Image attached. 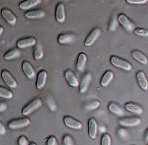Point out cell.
<instances>
[{
	"instance_id": "obj_24",
	"label": "cell",
	"mask_w": 148,
	"mask_h": 145,
	"mask_svg": "<svg viewBox=\"0 0 148 145\" xmlns=\"http://www.w3.org/2000/svg\"><path fill=\"white\" fill-rule=\"evenodd\" d=\"M20 55H21V51L17 49H14L9 51L8 52L5 53L4 56V59L7 61L12 60V59L20 57Z\"/></svg>"
},
{
	"instance_id": "obj_43",
	"label": "cell",
	"mask_w": 148,
	"mask_h": 145,
	"mask_svg": "<svg viewBox=\"0 0 148 145\" xmlns=\"http://www.w3.org/2000/svg\"><path fill=\"white\" fill-rule=\"evenodd\" d=\"M29 145H37V144H36V143H34V142H32V143H30V144Z\"/></svg>"
},
{
	"instance_id": "obj_41",
	"label": "cell",
	"mask_w": 148,
	"mask_h": 145,
	"mask_svg": "<svg viewBox=\"0 0 148 145\" xmlns=\"http://www.w3.org/2000/svg\"><path fill=\"white\" fill-rule=\"evenodd\" d=\"M145 140L147 142H148V129L147 131V132H146V136H145Z\"/></svg>"
},
{
	"instance_id": "obj_33",
	"label": "cell",
	"mask_w": 148,
	"mask_h": 145,
	"mask_svg": "<svg viewBox=\"0 0 148 145\" xmlns=\"http://www.w3.org/2000/svg\"><path fill=\"white\" fill-rule=\"evenodd\" d=\"M63 142L64 145H74L73 140L69 135H65L64 137Z\"/></svg>"
},
{
	"instance_id": "obj_3",
	"label": "cell",
	"mask_w": 148,
	"mask_h": 145,
	"mask_svg": "<svg viewBox=\"0 0 148 145\" xmlns=\"http://www.w3.org/2000/svg\"><path fill=\"white\" fill-rule=\"evenodd\" d=\"M30 124V121L29 118H20L10 121L8 124V127L10 129H19L24 128Z\"/></svg>"
},
{
	"instance_id": "obj_28",
	"label": "cell",
	"mask_w": 148,
	"mask_h": 145,
	"mask_svg": "<svg viewBox=\"0 0 148 145\" xmlns=\"http://www.w3.org/2000/svg\"><path fill=\"white\" fill-rule=\"evenodd\" d=\"M0 96L3 98H6V99H11L13 97V93L9 90L3 88V87H0Z\"/></svg>"
},
{
	"instance_id": "obj_19",
	"label": "cell",
	"mask_w": 148,
	"mask_h": 145,
	"mask_svg": "<svg viewBox=\"0 0 148 145\" xmlns=\"http://www.w3.org/2000/svg\"><path fill=\"white\" fill-rule=\"evenodd\" d=\"M137 79L139 85L141 87L142 89L144 90H148V81L146 78L145 75L143 71L138 72L137 74Z\"/></svg>"
},
{
	"instance_id": "obj_29",
	"label": "cell",
	"mask_w": 148,
	"mask_h": 145,
	"mask_svg": "<svg viewBox=\"0 0 148 145\" xmlns=\"http://www.w3.org/2000/svg\"><path fill=\"white\" fill-rule=\"evenodd\" d=\"M100 106V103L98 101H92V102L89 103L85 105V109L87 111H92L98 108Z\"/></svg>"
},
{
	"instance_id": "obj_9",
	"label": "cell",
	"mask_w": 148,
	"mask_h": 145,
	"mask_svg": "<svg viewBox=\"0 0 148 145\" xmlns=\"http://www.w3.org/2000/svg\"><path fill=\"white\" fill-rule=\"evenodd\" d=\"M101 35V30L98 27L93 29L92 30L90 33L89 34V36L87 37L86 40L85 41V46H90L95 43V40H97V38H98V37Z\"/></svg>"
},
{
	"instance_id": "obj_21",
	"label": "cell",
	"mask_w": 148,
	"mask_h": 145,
	"mask_svg": "<svg viewBox=\"0 0 148 145\" xmlns=\"http://www.w3.org/2000/svg\"><path fill=\"white\" fill-rule=\"evenodd\" d=\"M125 108L127 111L136 114H142L143 113V109L141 106L133 103H127L125 104Z\"/></svg>"
},
{
	"instance_id": "obj_18",
	"label": "cell",
	"mask_w": 148,
	"mask_h": 145,
	"mask_svg": "<svg viewBox=\"0 0 148 145\" xmlns=\"http://www.w3.org/2000/svg\"><path fill=\"white\" fill-rule=\"evenodd\" d=\"M87 58L86 54L85 53H80L77 57V61L76 67L77 69L79 72H83L85 69V65L87 63Z\"/></svg>"
},
{
	"instance_id": "obj_25",
	"label": "cell",
	"mask_w": 148,
	"mask_h": 145,
	"mask_svg": "<svg viewBox=\"0 0 148 145\" xmlns=\"http://www.w3.org/2000/svg\"><path fill=\"white\" fill-rule=\"evenodd\" d=\"M33 55H34V58L36 60H39V59H42L43 57V45L40 43H37L35 45V48L33 49Z\"/></svg>"
},
{
	"instance_id": "obj_31",
	"label": "cell",
	"mask_w": 148,
	"mask_h": 145,
	"mask_svg": "<svg viewBox=\"0 0 148 145\" xmlns=\"http://www.w3.org/2000/svg\"><path fill=\"white\" fill-rule=\"evenodd\" d=\"M118 21L119 20H117L116 16L114 15V17H113L112 20H111V23H110L109 25V30H111V31H114V30H116V29L118 27Z\"/></svg>"
},
{
	"instance_id": "obj_17",
	"label": "cell",
	"mask_w": 148,
	"mask_h": 145,
	"mask_svg": "<svg viewBox=\"0 0 148 145\" xmlns=\"http://www.w3.org/2000/svg\"><path fill=\"white\" fill-rule=\"evenodd\" d=\"M47 80V72L45 70L40 71L38 73L36 82V88L38 90L42 89L45 86Z\"/></svg>"
},
{
	"instance_id": "obj_15",
	"label": "cell",
	"mask_w": 148,
	"mask_h": 145,
	"mask_svg": "<svg viewBox=\"0 0 148 145\" xmlns=\"http://www.w3.org/2000/svg\"><path fill=\"white\" fill-rule=\"evenodd\" d=\"M56 19L59 23H62L65 21L66 19V13H65L64 4L59 3L57 5L56 10Z\"/></svg>"
},
{
	"instance_id": "obj_4",
	"label": "cell",
	"mask_w": 148,
	"mask_h": 145,
	"mask_svg": "<svg viewBox=\"0 0 148 145\" xmlns=\"http://www.w3.org/2000/svg\"><path fill=\"white\" fill-rule=\"evenodd\" d=\"M118 20L120 23V24L124 27V28L128 32H132L133 30H134V25L130 21V19L124 14H121L118 17Z\"/></svg>"
},
{
	"instance_id": "obj_12",
	"label": "cell",
	"mask_w": 148,
	"mask_h": 145,
	"mask_svg": "<svg viewBox=\"0 0 148 145\" xmlns=\"http://www.w3.org/2000/svg\"><path fill=\"white\" fill-rule=\"evenodd\" d=\"M91 80H92V75L90 73H86L84 75L79 85V92L81 93H85L87 92Z\"/></svg>"
},
{
	"instance_id": "obj_7",
	"label": "cell",
	"mask_w": 148,
	"mask_h": 145,
	"mask_svg": "<svg viewBox=\"0 0 148 145\" xmlns=\"http://www.w3.org/2000/svg\"><path fill=\"white\" fill-rule=\"evenodd\" d=\"M64 123L66 127L73 129L79 130L82 128V123L70 116H65L64 118Z\"/></svg>"
},
{
	"instance_id": "obj_34",
	"label": "cell",
	"mask_w": 148,
	"mask_h": 145,
	"mask_svg": "<svg viewBox=\"0 0 148 145\" xmlns=\"http://www.w3.org/2000/svg\"><path fill=\"white\" fill-rule=\"evenodd\" d=\"M129 4H143L148 2V0H126Z\"/></svg>"
},
{
	"instance_id": "obj_16",
	"label": "cell",
	"mask_w": 148,
	"mask_h": 145,
	"mask_svg": "<svg viewBox=\"0 0 148 145\" xmlns=\"http://www.w3.org/2000/svg\"><path fill=\"white\" fill-rule=\"evenodd\" d=\"M40 3H41V0H25V1H22L19 4V7L23 10H30L33 7L38 5Z\"/></svg>"
},
{
	"instance_id": "obj_42",
	"label": "cell",
	"mask_w": 148,
	"mask_h": 145,
	"mask_svg": "<svg viewBox=\"0 0 148 145\" xmlns=\"http://www.w3.org/2000/svg\"><path fill=\"white\" fill-rule=\"evenodd\" d=\"M3 31H4V29H3V27H0V35L2 34Z\"/></svg>"
},
{
	"instance_id": "obj_23",
	"label": "cell",
	"mask_w": 148,
	"mask_h": 145,
	"mask_svg": "<svg viewBox=\"0 0 148 145\" xmlns=\"http://www.w3.org/2000/svg\"><path fill=\"white\" fill-rule=\"evenodd\" d=\"M114 73H113L111 71H106V72H105V74L103 75V76L102 79H101V85H102L103 87H107L110 83H111L112 79H114Z\"/></svg>"
},
{
	"instance_id": "obj_35",
	"label": "cell",
	"mask_w": 148,
	"mask_h": 145,
	"mask_svg": "<svg viewBox=\"0 0 148 145\" xmlns=\"http://www.w3.org/2000/svg\"><path fill=\"white\" fill-rule=\"evenodd\" d=\"M18 144L19 145H29L28 141H27V138L24 136H21L18 140Z\"/></svg>"
},
{
	"instance_id": "obj_40",
	"label": "cell",
	"mask_w": 148,
	"mask_h": 145,
	"mask_svg": "<svg viewBox=\"0 0 148 145\" xmlns=\"http://www.w3.org/2000/svg\"><path fill=\"white\" fill-rule=\"evenodd\" d=\"M98 130H99V131L101 133H104L106 131V128L105 126L100 125L99 127H98Z\"/></svg>"
},
{
	"instance_id": "obj_38",
	"label": "cell",
	"mask_w": 148,
	"mask_h": 145,
	"mask_svg": "<svg viewBox=\"0 0 148 145\" xmlns=\"http://www.w3.org/2000/svg\"><path fill=\"white\" fill-rule=\"evenodd\" d=\"M6 134V128L3 125L2 123H0V134L1 135H4Z\"/></svg>"
},
{
	"instance_id": "obj_27",
	"label": "cell",
	"mask_w": 148,
	"mask_h": 145,
	"mask_svg": "<svg viewBox=\"0 0 148 145\" xmlns=\"http://www.w3.org/2000/svg\"><path fill=\"white\" fill-rule=\"evenodd\" d=\"M75 36L71 34H61L59 36L58 41L60 44H66V43H70L75 40Z\"/></svg>"
},
{
	"instance_id": "obj_6",
	"label": "cell",
	"mask_w": 148,
	"mask_h": 145,
	"mask_svg": "<svg viewBox=\"0 0 148 145\" xmlns=\"http://www.w3.org/2000/svg\"><path fill=\"white\" fill-rule=\"evenodd\" d=\"M119 123L123 127H133L140 125L141 124V120L137 117H131V118H126L119 120Z\"/></svg>"
},
{
	"instance_id": "obj_37",
	"label": "cell",
	"mask_w": 148,
	"mask_h": 145,
	"mask_svg": "<svg viewBox=\"0 0 148 145\" xmlns=\"http://www.w3.org/2000/svg\"><path fill=\"white\" fill-rule=\"evenodd\" d=\"M118 134L122 138H125L128 135V133H127V130H125L124 129H119L118 131Z\"/></svg>"
},
{
	"instance_id": "obj_32",
	"label": "cell",
	"mask_w": 148,
	"mask_h": 145,
	"mask_svg": "<svg viewBox=\"0 0 148 145\" xmlns=\"http://www.w3.org/2000/svg\"><path fill=\"white\" fill-rule=\"evenodd\" d=\"M134 33L140 36L143 37H147L148 36V30L143 28H137L134 30Z\"/></svg>"
},
{
	"instance_id": "obj_5",
	"label": "cell",
	"mask_w": 148,
	"mask_h": 145,
	"mask_svg": "<svg viewBox=\"0 0 148 145\" xmlns=\"http://www.w3.org/2000/svg\"><path fill=\"white\" fill-rule=\"evenodd\" d=\"M1 77L3 80L7 85V86L11 88H16L17 86V81L12 76L11 74L7 70H3L1 72Z\"/></svg>"
},
{
	"instance_id": "obj_22",
	"label": "cell",
	"mask_w": 148,
	"mask_h": 145,
	"mask_svg": "<svg viewBox=\"0 0 148 145\" xmlns=\"http://www.w3.org/2000/svg\"><path fill=\"white\" fill-rule=\"evenodd\" d=\"M108 109H109V111L112 114L119 116H122L125 114L124 110L122 108H121L118 104L115 103H111L109 105H108Z\"/></svg>"
},
{
	"instance_id": "obj_26",
	"label": "cell",
	"mask_w": 148,
	"mask_h": 145,
	"mask_svg": "<svg viewBox=\"0 0 148 145\" xmlns=\"http://www.w3.org/2000/svg\"><path fill=\"white\" fill-rule=\"evenodd\" d=\"M132 56L136 59L137 61H138L139 62H140L143 64H147L148 63V59L146 57V56H145L144 53H142L140 51H134L132 52Z\"/></svg>"
},
{
	"instance_id": "obj_2",
	"label": "cell",
	"mask_w": 148,
	"mask_h": 145,
	"mask_svg": "<svg viewBox=\"0 0 148 145\" xmlns=\"http://www.w3.org/2000/svg\"><path fill=\"white\" fill-rule=\"evenodd\" d=\"M42 101L39 98H37V99L33 100V101L30 103L29 104H27L25 107L23 109L22 111V113L24 116H27L29 114H32L33 111H35L36 110H37L38 108H40L42 105Z\"/></svg>"
},
{
	"instance_id": "obj_30",
	"label": "cell",
	"mask_w": 148,
	"mask_h": 145,
	"mask_svg": "<svg viewBox=\"0 0 148 145\" xmlns=\"http://www.w3.org/2000/svg\"><path fill=\"white\" fill-rule=\"evenodd\" d=\"M101 145H111V138L109 134H104L103 135Z\"/></svg>"
},
{
	"instance_id": "obj_36",
	"label": "cell",
	"mask_w": 148,
	"mask_h": 145,
	"mask_svg": "<svg viewBox=\"0 0 148 145\" xmlns=\"http://www.w3.org/2000/svg\"><path fill=\"white\" fill-rule=\"evenodd\" d=\"M47 145H58L57 140L53 136H51L48 139Z\"/></svg>"
},
{
	"instance_id": "obj_39",
	"label": "cell",
	"mask_w": 148,
	"mask_h": 145,
	"mask_svg": "<svg viewBox=\"0 0 148 145\" xmlns=\"http://www.w3.org/2000/svg\"><path fill=\"white\" fill-rule=\"evenodd\" d=\"M7 108V105L4 103H0V112H4V111H6Z\"/></svg>"
},
{
	"instance_id": "obj_20",
	"label": "cell",
	"mask_w": 148,
	"mask_h": 145,
	"mask_svg": "<svg viewBox=\"0 0 148 145\" xmlns=\"http://www.w3.org/2000/svg\"><path fill=\"white\" fill-rule=\"evenodd\" d=\"M46 15V12L43 10H33L25 13V17L28 19H40Z\"/></svg>"
},
{
	"instance_id": "obj_11",
	"label": "cell",
	"mask_w": 148,
	"mask_h": 145,
	"mask_svg": "<svg viewBox=\"0 0 148 145\" xmlns=\"http://www.w3.org/2000/svg\"><path fill=\"white\" fill-rule=\"evenodd\" d=\"M22 69H23V71L24 72L25 76L28 79H33L36 77L35 69H33L32 65L28 62H27V61H25V62H23Z\"/></svg>"
},
{
	"instance_id": "obj_10",
	"label": "cell",
	"mask_w": 148,
	"mask_h": 145,
	"mask_svg": "<svg viewBox=\"0 0 148 145\" xmlns=\"http://www.w3.org/2000/svg\"><path fill=\"white\" fill-rule=\"evenodd\" d=\"M98 124L94 118H90L88 121V134L92 140L96 138L98 134Z\"/></svg>"
},
{
	"instance_id": "obj_8",
	"label": "cell",
	"mask_w": 148,
	"mask_h": 145,
	"mask_svg": "<svg viewBox=\"0 0 148 145\" xmlns=\"http://www.w3.org/2000/svg\"><path fill=\"white\" fill-rule=\"evenodd\" d=\"M37 43V40L35 38H27L20 39L17 41V46L19 49H23L25 48L30 47V46H35Z\"/></svg>"
},
{
	"instance_id": "obj_14",
	"label": "cell",
	"mask_w": 148,
	"mask_h": 145,
	"mask_svg": "<svg viewBox=\"0 0 148 145\" xmlns=\"http://www.w3.org/2000/svg\"><path fill=\"white\" fill-rule=\"evenodd\" d=\"M64 77L70 86L73 87V88H77V87L79 86V81L77 79L73 72H72L71 70H66L64 73Z\"/></svg>"
},
{
	"instance_id": "obj_13",
	"label": "cell",
	"mask_w": 148,
	"mask_h": 145,
	"mask_svg": "<svg viewBox=\"0 0 148 145\" xmlns=\"http://www.w3.org/2000/svg\"><path fill=\"white\" fill-rule=\"evenodd\" d=\"M1 15L4 17V20L9 23V24L14 25L17 23V17L10 10H7V9H3L1 12Z\"/></svg>"
},
{
	"instance_id": "obj_1",
	"label": "cell",
	"mask_w": 148,
	"mask_h": 145,
	"mask_svg": "<svg viewBox=\"0 0 148 145\" xmlns=\"http://www.w3.org/2000/svg\"><path fill=\"white\" fill-rule=\"evenodd\" d=\"M110 60H111V63L116 67H118L124 71H130L132 69V66L131 64L118 56H112Z\"/></svg>"
}]
</instances>
